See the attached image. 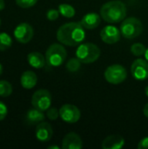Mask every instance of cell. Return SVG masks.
<instances>
[{
  "label": "cell",
  "mask_w": 148,
  "mask_h": 149,
  "mask_svg": "<svg viewBox=\"0 0 148 149\" xmlns=\"http://www.w3.org/2000/svg\"><path fill=\"white\" fill-rule=\"evenodd\" d=\"M85 28L78 22L66 23L61 25L57 31V39L62 45L67 46H77L82 44L85 38Z\"/></svg>",
  "instance_id": "6da1fadb"
},
{
  "label": "cell",
  "mask_w": 148,
  "mask_h": 149,
  "mask_svg": "<svg viewBox=\"0 0 148 149\" xmlns=\"http://www.w3.org/2000/svg\"><path fill=\"white\" fill-rule=\"evenodd\" d=\"M100 16L107 23H120L126 17V6L120 0L109 1L102 5Z\"/></svg>",
  "instance_id": "7a4b0ae2"
},
{
  "label": "cell",
  "mask_w": 148,
  "mask_h": 149,
  "mask_svg": "<svg viewBox=\"0 0 148 149\" xmlns=\"http://www.w3.org/2000/svg\"><path fill=\"white\" fill-rule=\"evenodd\" d=\"M66 57V50L61 43H54L51 45L45 52L46 64L51 67H58L62 65Z\"/></svg>",
  "instance_id": "3957f363"
},
{
  "label": "cell",
  "mask_w": 148,
  "mask_h": 149,
  "mask_svg": "<svg viewBox=\"0 0 148 149\" xmlns=\"http://www.w3.org/2000/svg\"><path fill=\"white\" fill-rule=\"evenodd\" d=\"M99 56L100 49L93 43L80 44L76 50V58L84 64L93 63L99 59Z\"/></svg>",
  "instance_id": "277c9868"
},
{
  "label": "cell",
  "mask_w": 148,
  "mask_h": 149,
  "mask_svg": "<svg viewBox=\"0 0 148 149\" xmlns=\"http://www.w3.org/2000/svg\"><path fill=\"white\" fill-rule=\"evenodd\" d=\"M120 30L121 35L124 38L127 39H133L142 33L143 25L140 19L134 17H131L124 19V21L120 24Z\"/></svg>",
  "instance_id": "5b68a950"
},
{
  "label": "cell",
  "mask_w": 148,
  "mask_h": 149,
  "mask_svg": "<svg viewBox=\"0 0 148 149\" xmlns=\"http://www.w3.org/2000/svg\"><path fill=\"white\" fill-rule=\"evenodd\" d=\"M104 77L108 83L113 85H118L126 79L127 72L123 65L114 64L106 69Z\"/></svg>",
  "instance_id": "8992f818"
},
{
  "label": "cell",
  "mask_w": 148,
  "mask_h": 149,
  "mask_svg": "<svg viewBox=\"0 0 148 149\" xmlns=\"http://www.w3.org/2000/svg\"><path fill=\"white\" fill-rule=\"evenodd\" d=\"M31 105L40 111H47L51 105V94L46 89L36 91L31 97Z\"/></svg>",
  "instance_id": "52a82bcc"
},
{
  "label": "cell",
  "mask_w": 148,
  "mask_h": 149,
  "mask_svg": "<svg viewBox=\"0 0 148 149\" xmlns=\"http://www.w3.org/2000/svg\"><path fill=\"white\" fill-rule=\"evenodd\" d=\"M59 116L65 122L73 124L79 120L81 113L76 106L72 104H65L60 107Z\"/></svg>",
  "instance_id": "ba28073f"
},
{
  "label": "cell",
  "mask_w": 148,
  "mask_h": 149,
  "mask_svg": "<svg viewBox=\"0 0 148 149\" xmlns=\"http://www.w3.org/2000/svg\"><path fill=\"white\" fill-rule=\"evenodd\" d=\"M14 38L21 44L29 43L34 35V30L32 26L28 23H20L14 30Z\"/></svg>",
  "instance_id": "9c48e42d"
},
{
  "label": "cell",
  "mask_w": 148,
  "mask_h": 149,
  "mask_svg": "<svg viewBox=\"0 0 148 149\" xmlns=\"http://www.w3.org/2000/svg\"><path fill=\"white\" fill-rule=\"evenodd\" d=\"M133 77L137 80H145L148 78V62L145 58L135 59L131 66Z\"/></svg>",
  "instance_id": "30bf717a"
},
{
  "label": "cell",
  "mask_w": 148,
  "mask_h": 149,
  "mask_svg": "<svg viewBox=\"0 0 148 149\" xmlns=\"http://www.w3.org/2000/svg\"><path fill=\"white\" fill-rule=\"evenodd\" d=\"M121 36L120 30L113 25H107L100 31V38L102 41L108 45H113L120 41Z\"/></svg>",
  "instance_id": "8fae6325"
},
{
  "label": "cell",
  "mask_w": 148,
  "mask_h": 149,
  "mask_svg": "<svg viewBox=\"0 0 148 149\" xmlns=\"http://www.w3.org/2000/svg\"><path fill=\"white\" fill-rule=\"evenodd\" d=\"M35 134L38 141L41 142H47L51 139L53 131L51 126L48 122L42 121L38 124Z\"/></svg>",
  "instance_id": "7c38bea8"
},
{
  "label": "cell",
  "mask_w": 148,
  "mask_h": 149,
  "mask_svg": "<svg viewBox=\"0 0 148 149\" xmlns=\"http://www.w3.org/2000/svg\"><path fill=\"white\" fill-rule=\"evenodd\" d=\"M83 148V142L80 136L73 132L68 133L62 141L63 149H81Z\"/></svg>",
  "instance_id": "4fadbf2b"
},
{
  "label": "cell",
  "mask_w": 148,
  "mask_h": 149,
  "mask_svg": "<svg viewBox=\"0 0 148 149\" xmlns=\"http://www.w3.org/2000/svg\"><path fill=\"white\" fill-rule=\"evenodd\" d=\"M101 146L103 149H120L125 146V140L119 134L109 135L102 141Z\"/></svg>",
  "instance_id": "5bb4252c"
},
{
  "label": "cell",
  "mask_w": 148,
  "mask_h": 149,
  "mask_svg": "<svg viewBox=\"0 0 148 149\" xmlns=\"http://www.w3.org/2000/svg\"><path fill=\"white\" fill-rule=\"evenodd\" d=\"M100 17L101 16H99V14L94 13V12L88 13L83 17V18L80 21V24H82V26L85 29H87V30L95 29L100 24V21H101Z\"/></svg>",
  "instance_id": "9a60e30c"
},
{
  "label": "cell",
  "mask_w": 148,
  "mask_h": 149,
  "mask_svg": "<svg viewBox=\"0 0 148 149\" xmlns=\"http://www.w3.org/2000/svg\"><path fill=\"white\" fill-rule=\"evenodd\" d=\"M20 83L24 89H32L38 83V76L32 71H25L20 78Z\"/></svg>",
  "instance_id": "2e32d148"
},
{
  "label": "cell",
  "mask_w": 148,
  "mask_h": 149,
  "mask_svg": "<svg viewBox=\"0 0 148 149\" xmlns=\"http://www.w3.org/2000/svg\"><path fill=\"white\" fill-rule=\"evenodd\" d=\"M27 61L31 67L36 69L43 68L46 63L45 57L38 52H30L27 56Z\"/></svg>",
  "instance_id": "e0dca14e"
},
{
  "label": "cell",
  "mask_w": 148,
  "mask_h": 149,
  "mask_svg": "<svg viewBox=\"0 0 148 149\" xmlns=\"http://www.w3.org/2000/svg\"><path fill=\"white\" fill-rule=\"evenodd\" d=\"M26 121L30 125H36L44 121L45 116L43 113V111H40L37 108L30 109L26 113Z\"/></svg>",
  "instance_id": "ac0fdd59"
},
{
  "label": "cell",
  "mask_w": 148,
  "mask_h": 149,
  "mask_svg": "<svg viewBox=\"0 0 148 149\" xmlns=\"http://www.w3.org/2000/svg\"><path fill=\"white\" fill-rule=\"evenodd\" d=\"M58 11H59V13L62 16H64V17H65L67 18L73 17L75 16V13H76L75 9L72 5L67 4V3H61V4H59Z\"/></svg>",
  "instance_id": "d6986e66"
},
{
  "label": "cell",
  "mask_w": 148,
  "mask_h": 149,
  "mask_svg": "<svg viewBox=\"0 0 148 149\" xmlns=\"http://www.w3.org/2000/svg\"><path fill=\"white\" fill-rule=\"evenodd\" d=\"M13 91L12 86L11 84L4 79H1L0 80V96L1 97H9L10 95H11Z\"/></svg>",
  "instance_id": "ffe728a7"
},
{
  "label": "cell",
  "mask_w": 148,
  "mask_h": 149,
  "mask_svg": "<svg viewBox=\"0 0 148 149\" xmlns=\"http://www.w3.org/2000/svg\"><path fill=\"white\" fill-rule=\"evenodd\" d=\"M12 45L11 37L5 32H0V51H5Z\"/></svg>",
  "instance_id": "44dd1931"
},
{
  "label": "cell",
  "mask_w": 148,
  "mask_h": 149,
  "mask_svg": "<svg viewBox=\"0 0 148 149\" xmlns=\"http://www.w3.org/2000/svg\"><path fill=\"white\" fill-rule=\"evenodd\" d=\"M65 67L70 72H76L81 67V61L78 58H72L66 63Z\"/></svg>",
  "instance_id": "7402d4cb"
},
{
  "label": "cell",
  "mask_w": 148,
  "mask_h": 149,
  "mask_svg": "<svg viewBox=\"0 0 148 149\" xmlns=\"http://www.w3.org/2000/svg\"><path fill=\"white\" fill-rule=\"evenodd\" d=\"M146 50H147L146 46L141 43H135L131 46V52L137 57L145 55Z\"/></svg>",
  "instance_id": "603a6c76"
},
{
  "label": "cell",
  "mask_w": 148,
  "mask_h": 149,
  "mask_svg": "<svg viewBox=\"0 0 148 149\" xmlns=\"http://www.w3.org/2000/svg\"><path fill=\"white\" fill-rule=\"evenodd\" d=\"M16 2V4L21 8H31L32 6H34L38 0H15Z\"/></svg>",
  "instance_id": "cb8c5ba5"
},
{
  "label": "cell",
  "mask_w": 148,
  "mask_h": 149,
  "mask_svg": "<svg viewBox=\"0 0 148 149\" xmlns=\"http://www.w3.org/2000/svg\"><path fill=\"white\" fill-rule=\"evenodd\" d=\"M46 116L51 120H56L59 116V110H58L55 107H50L47 109Z\"/></svg>",
  "instance_id": "d4e9b609"
},
{
  "label": "cell",
  "mask_w": 148,
  "mask_h": 149,
  "mask_svg": "<svg viewBox=\"0 0 148 149\" xmlns=\"http://www.w3.org/2000/svg\"><path fill=\"white\" fill-rule=\"evenodd\" d=\"M59 11L56 9H50L46 13V17L50 21H54L58 18Z\"/></svg>",
  "instance_id": "484cf974"
},
{
  "label": "cell",
  "mask_w": 148,
  "mask_h": 149,
  "mask_svg": "<svg viewBox=\"0 0 148 149\" xmlns=\"http://www.w3.org/2000/svg\"><path fill=\"white\" fill-rule=\"evenodd\" d=\"M7 114H8V108L6 105L3 102L0 101V121L4 120Z\"/></svg>",
  "instance_id": "4316f807"
},
{
  "label": "cell",
  "mask_w": 148,
  "mask_h": 149,
  "mask_svg": "<svg viewBox=\"0 0 148 149\" xmlns=\"http://www.w3.org/2000/svg\"><path fill=\"white\" fill-rule=\"evenodd\" d=\"M139 149H148V137L143 138L138 144Z\"/></svg>",
  "instance_id": "83f0119b"
},
{
  "label": "cell",
  "mask_w": 148,
  "mask_h": 149,
  "mask_svg": "<svg viewBox=\"0 0 148 149\" xmlns=\"http://www.w3.org/2000/svg\"><path fill=\"white\" fill-rule=\"evenodd\" d=\"M143 113H144V115H145L147 118H148V102L145 105V107H144Z\"/></svg>",
  "instance_id": "f1b7e54d"
},
{
  "label": "cell",
  "mask_w": 148,
  "mask_h": 149,
  "mask_svg": "<svg viewBox=\"0 0 148 149\" xmlns=\"http://www.w3.org/2000/svg\"><path fill=\"white\" fill-rule=\"evenodd\" d=\"M5 7V3H4V0H0V10H3Z\"/></svg>",
  "instance_id": "f546056e"
},
{
  "label": "cell",
  "mask_w": 148,
  "mask_h": 149,
  "mask_svg": "<svg viewBox=\"0 0 148 149\" xmlns=\"http://www.w3.org/2000/svg\"><path fill=\"white\" fill-rule=\"evenodd\" d=\"M59 148H59L58 146H55V145H54V146H49V147H48V149H59Z\"/></svg>",
  "instance_id": "4dcf8cb0"
},
{
  "label": "cell",
  "mask_w": 148,
  "mask_h": 149,
  "mask_svg": "<svg viewBox=\"0 0 148 149\" xmlns=\"http://www.w3.org/2000/svg\"><path fill=\"white\" fill-rule=\"evenodd\" d=\"M145 58L147 60L148 62V48L146 50V52H145Z\"/></svg>",
  "instance_id": "1f68e13d"
},
{
  "label": "cell",
  "mask_w": 148,
  "mask_h": 149,
  "mask_svg": "<svg viewBox=\"0 0 148 149\" xmlns=\"http://www.w3.org/2000/svg\"><path fill=\"white\" fill-rule=\"evenodd\" d=\"M3 68L2 64L0 63V76H1V75H2V73H3Z\"/></svg>",
  "instance_id": "d6a6232c"
},
{
  "label": "cell",
  "mask_w": 148,
  "mask_h": 149,
  "mask_svg": "<svg viewBox=\"0 0 148 149\" xmlns=\"http://www.w3.org/2000/svg\"><path fill=\"white\" fill-rule=\"evenodd\" d=\"M145 93H146V95L148 97V86L145 88Z\"/></svg>",
  "instance_id": "836d02e7"
},
{
  "label": "cell",
  "mask_w": 148,
  "mask_h": 149,
  "mask_svg": "<svg viewBox=\"0 0 148 149\" xmlns=\"http://www.w3.org/2000/svg\"><path fill=\"white\" fill-rule=\"evenodd\" d=\"M0 26H1V19H0Z\"/></svg>",
  "instance_id": "e575fe53"
}]
</instances>
